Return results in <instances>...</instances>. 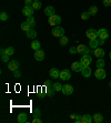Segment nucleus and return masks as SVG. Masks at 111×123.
<instances>
[{
	"instance_id": "32",
	"label": "nucleus",
	"mask_w": 111,
	"mask_h": 123,
	"mask_svg": "<svg viewBox=\"0 0 111 123\" xmlns=\"http://www.w3.org/2000/svg\"><path fill=\"white\" fill-rule=\"evenodd\" d=\"M9 19V14L7 13V12L2 11L1 13H0V20L1 21H7Z\"/></svg>"
},
{
	"instance_id": "16",
	"label": "nucleus",
	"mask_w": 111,
	"mask_h": 123,
	"mask_svg": "<svg viewBox=\"0 0 111 123\" xmlns=\"http://www.w3.org/2000/svg\"><path fill=\"white\" fill-rule=\"evenodd\" d=\"M54 13H56V9H54V7H52V6L46 7V9H45V14H46V16L50 17V16H52V14H54Z\"/></svg>"
},
{
	"instance_id": "23",
	"label": "nucleus",
	"mask_w": 111,
	"mask_h": 123,
	"mask_svg": "<svg viewBox=\"0 0 111 123\" xmlns=\"http://www.w3.org/2000/svg\"><path fill=\"white\" fill-rule=\"evenodd\" d=\"M89 47L91 49H96L99 47V40L98 39H93V40H90L89 41Z\"/></svg>"
},
{
	"instance_id": "9",
	"label": "nucleus",
	"mask_w": 111,
	"mask_h": 123,
	"mask_svg": "<svg viewBox=\"0 0 111 123\" xmlns=\"http://www.w3.org/2000/svg\"><path fill=\"white\" fill-rule=\"evenodd\" d=\"M33 11L34 9L32 8V6H25L22 9V14L26 17H30V16H33Z\"/></svg>"
},
{
	"instance_id": "17",
	"label": "nucleus",
	"mask_w": 111,
	"mask_h": 123,
	"mask_svg": "<svg viewBox=\"0 0 111 123\" xmlns=\"http://www.w3.org/2000/svg\"><path fill=\"white\" fill-rule=\"evenodd\" d=\"M27 120H28V114L27 113H20L17 117L18 123H25V122H27Z\"/></svg>"
},
{
	"instance_id": "39",
	"label": "nucleus",
	"mask_w": 111,
	"mask_h": 123,
	"mask_svg": "<svg viewBox=\"0 0 111 123\" xmlns=\"http://www.w3.org/2000/svg\"><path fill=\"white\" fill-rule=\"evenodd\" d=\"M102 3L104 7H110L111 6V0H103Z\"/></svg>"
},
{
	"instance_id": "10",
	"label": "nucleus",
	"mask_w": 111,
	"mask_h": 123,
	"mask_svg": "<svg viewBox=\"0 0 111 123\" xmlns=\"http://www.w3.org/2000/svg\"><path fill=\"white\" fill-rule=\"evenodd\" d=\"M82 64H81V62L80 61H76V62H72L71 64V70L74 72H81L82 71Z\"/></svg>"
},
{
	"instance_id": "3",
	"label": "nucleus",
	"mask_w": 111,
	"mask_h": 123,
	"mask_svg": "<svg viewBox=\"0 0 111 123\" xmlns=\"http://www.w3.org/2000/svg\"><path fill=\"white\" fill-rule=\"evenodd\" d=\"M51 33L53 37H57V38H60L62 37V36H65V29L62 28V27H54L53 29L51 30Z\"/></svg>"
},
{
	"instance_id": "27",
	"label": "nucleus",
	"mask_w": 111,
	"mask_h": 123,
	"mask_svg": "<svg viewBox=\"0 0 111 123\" xmlns=\"http://www.w3.org/2000/svg\"><path fill=\"white\" fill-rule=\"evenodd\" d=\"M32 8L34 9V10H39V9H41V2H40L39 0H33V2H32Z\"/></svg>"
},
{
	"instance_id": "38",
	"label": "nucleus",
	"mask_w": 111,
	"mask_h": 123,
	"mask_svg": "<svg viewBox=\"0 0 111 123\" xmlns=\"http://www.w3.org/2000/svg\"><path fill=\"white\" fill-rule=\"evenodd\" d=\"M12 73H13V77L14 78H20V77H21V72H20L19 70H16V71H13Z\"/></svg>"
},
{
	"instance_id": "4",
	"label": "nucleus",
	"mask_w": 111,
	"mask_h": 123,
	"mask_svg": "<svg viewBox=\"0 0 111 123\" xmlns=\"http://www.w3.org/2000/svg\"><path fill=\"white\" fill-rule=\"evenodd\" d=\"M90 49H91L90 47H87V46H85V44H78L77 52L79 55H89V53H90Z\"/></svg>"
},
{
	"instance_id": "19",
	"label": "nucleus",
	"mask_w": 111,
	"mask_h": 123,
	"mask_svg": "<svg viewBox=\"0 0 111 123\" xmlns=\"http://www.w3.org/2000/svg\"><path fill=\"white\" fill-rule=\"evenodd\" d=\"M26 33H27V37H28L29 39H32V40H33L34 38L37 37V31H36L33 28H31L30 30H28Z\"/></svg>"
},
{
	"instance_id": "40",
	"label": "nucleus",
	"mask_w": 111,
	"mask_h": 123,
	"mask_svg": "<svg viewBox=\"0 0 111 123\" xmlns=\"http://www.w3.org/2000/svg\"><path fill=\"white\" fill-rule=\"evenodd\" d=\"M81 119H82V115L77 114V117H76V119H74V122L76 123H81Z\"/></svg>"
},
{
	"instance_id": "11",
	"label": "nucleus",
	"mask_w": 111,
	"mask_h": 123,
	"mask_svg": "<svg viewBox=\"0 0 111 123\" xmlns=\"http://www.w3.org/2000/svg\"><path fill=\"white\" fill-rule=\"evenodd\" d=\"M70 78H71V72L69 71V70H67V69H65V70H62V71L60 72V79L61 80L67 81Z\"/></svg>"
},
{
	"instance_id": "7",
	"label": "nucleus",
	"mask_w": 111,
	"mask_h": 123,
	"mask_svg": "<svg viewBox=\"0 0 111 123\" xmlns=\"http://www.w3.org/2000/svg\"><path fill=\"white\" fill-rule=\"evenodd\" d=\"M98 38L99 39H103V40H107L109 38V32L107 29L104 28H101L98 30Z\"/></svg>"
},
{
	"instance_id": "42",
	"label": "nucleus",
	"mask_w": 111,
	"mask_h": 123,
	"mask_svg": "<svg viewBox=\"0 0 111 123\" xmlns=\"http://www.w3.org/2000/svg\"><path fill=\"white\" fill-rule=\"evenodd\" d=\"M33 0H25V6H31Z\"/></svg>"
},
{
	"instance_id": "22",
	"label": "nucleus",
	"mask_w": 111,
	"mask_h": 123,
	"mask_svg": "<svg viewBox=\"0 0 111 123\" xmlns=\"http://www.w3.org/2000/svg\"><path fill=\"white\" fill-rule=\"evenodd\" d=\"M40 47H41V44H40V41L33 40V41L31 42V49H32V50H34V51H37V50H40Z\"/></svg>"
},
{
	"instance_id": "25",
	"label": "nucleus",
	"mask_w": 111,
	"mask_h": 123,
	"mask_svg": "<svg viewBox=\"0 0 111 123\" xmlns=\"http://www.w3.org/2000/svg\"><path fill=\"white\" fill-rule=\"evenodd\" d=\"M59 43L61 44V46H67V44L69 43V38L65 37V36H62V37H60Z\"/></svg>"
},
{
	"instance_id": "2",
	"label": "nucleus",
	"mask_w": 111,
	"mask_h": 123,
	"mask_svg": "<svg viewBox=\"0 0 111 123\" xmlns=\"http://www.w3.org/2000/svg\"><path fill=\"white\" fill-rule=\"evenodd\" d=\"M80 62H81V64H82L83 68H85V67H90V64H91V62H92L91 55H82V58L80 59Z\"/></svg>"
},
{
	"instance_id": "14",
	"label": "nucleus",
	"mask_w": 111,
	"mask_h": 123,
	"mask_svg": "<svg viewBox=\"0 0 111 123\" xmlns=\"http://www.w3.org/2000/svg\"><path fill=\"white\" fill-rule=\"evenodd\" d=\"M104 50H103L102 48H100V47H98V48L93 49V55H96L97 58H103L104 57Z\"/></svg>"
},
{
	"instance_id": "34",
	"label": "nucleus",
	"mask_w": 111,
	"mask_h": 123,
	"mask_svg": "<svg viewBox=\"0 0 111 123\" xmlns=\"http://www.w3.org/2000/svg\"><path fill=\"white\" fill-rule=\"evenodd\" d=\"M6 55H14V48L13 47H8V48L6 49Z\"/></svg>"
},
{
	"instance_id": "46",
	"label": "nucleus",
	"mask_w": 111,
	"mask_h": 123,
	"mask_svg": "<svg viewBox=\"0 0 111 123\" xmlns=\"http://www.w3.org/2000/svg\"><path fill=\"white\" fill-rule=\"evenodd\" d=\"M76 117H77V114H71V115H70V119H71V120H74V119H76Z\"/></svg>"
},
{
	"instance_id": "33",
	"label": "nucleus",
	"mask_w": 111,
	"mask_h": 123,
	"mask_svg": "<svg viewBox=\"0 0 111 123\" xmlns=\"http://www.w3.org/2000/svg\"><path fill=\"white\" fill-rule=\"evenodd\" d=\"M90 17H91V14L89 13V11H85L81 13V19H82V20H88Z\"/></svg>"
},
{
	"instance_id": "15",
	"label": "nucleus",
	"mask_w": 111,
	"mask_h": 123,
	"mask_svg": "<svg viewBox=\"0 0 111 123\" xmlns=\"http://www.w3.org/2000/svg\"><path fill=\"white\" fill-rule=\"evenodd\" d=\"M34 59L37 61H42L45 59V52L42 50H37L34 51Z\"/></svg>"
},
{
	"instance_id": "47",
	"label": "nucleus",
	"mask_w": 111,
	"mask_h": 123,
	"mask_svg": "<svg viewBox=\"0 0 111 123\" xmlns=\"http://www.w3.org/2000/svg\"><path fill=\"white\" fill-rule=\"evenodd\" d=\"M109 58H110V60H111V51H110V53H109Z\"/></svg>"
},
{
	"instance_id": "21",
	"label": "nucleus",
	"mask_w": 111,
	"mask_h": 123,
	"mask_svg": "<svg viewBox=\"0 0 111 123\" xmlns=\"http://www.w3.org/2000/svg\"><path fill=\"white\" fill-rule=\"evenodd\" d=\"M92 121H93V119H92L91 115H89V114L82 115V119H81V123H91Z\"/></svg>"
},
{
	"instance_id": "1",
	"label": "nucleus",
	"mask_w": 111,
	"mask_h": 123,
	"mask_svg": "<svg viewBox=\"0 0 111 123\" xmlns=\"http://www.w3.org/2000/svg\"><path fill=\"white\" fill-rule=\"evenodd\" d=\"M61 21H62L61 17L58 16V14H56V13L52 14V16H50V17L48 18V23L50 25V26H52V27L59 26L60 23H61Z\"/></svg>"
},
{
	"instance_id": "26",
	"label": "nucleus",
	"mask_w": 111,
	"mask_h": 123,
	"mask_svg": "<svg viewBox=\"0 0 111 123\" xmlns=\"http://www.w3.org/2000/svg\"><path fill=\"white\" fill-rule=\"evenodd\" d=\"M52 88L56 90V92H59V91H62L63 86L62 84H60L59 82H54V83H52Z\"/></svg>"
},
{
	"instance_id": "36",
	"label": "nucleus",
	"mask_w": 111,
	"mask_h": 123,
	"mask_svg": "<svg viewBox=\"0 0 111 123\" xmlns=\"http://www.w3.org/2000/svg\"><path fill=\"white\" fill-rule=\"evenodd\" d=\"M9 57L8 55H1V61L2 62H9Z\"/></svg>"
},
{
	"instance_id": "24",
	"label": "nucleus",
	"mask_w": 111,
	"mask_h": 123,
	"mask_svg": "<svg viewBox=\"0 0 111 123\" xmlns=\"http://www.w3.org/2000/svg\"><path fill=\"white\" fill-rule=\"evenodd\" d=\"M27 22L29 23V26L31 27V28H33V27H36V19L33 18V16H30V17H27Z\"/></svg>"
},
{
	"instance_id": "6",
	"label": "nucleus",
	"mask_w": 111,
	"mask_h": 123,
	"mask_svg": "<svg viewBox=\"0 0 111 123\" xmlns=\"http://www.w3.org/2000/svg\"><path fill=\"white\" fill-rule=\"evenodd\" d=\"M85 36L89 40H93V39H97L98 38V31L96 29H88L87 32H85Z\"/></svg>"
},
{
	"instance_id": "28",
	"label": "nucleus",
	"mask_w": 111,
	"mask_h": 123,
	"mask_svg": "<svg viewBox=\"0 0 111 123\" xmlns=\"http://www.w3.org/2000/svg\"><path fill=\"white\" fill-rule=\"evenodd\" d=\"M20 28H21V30H22V31H28V30H30V29H31V27L29 26V23L27 22V21H25V22H22L21 23V25H20Z\"/></svg>"
},
{
	"instance_id": "41",
	"label": "nucleus",
	"mask_w": 111,
	"mask_h": 123,
	"mask_svg": "<svg viewBox=\"0 0 111 123\" xmlns=\"http://www.w3.org/2000/svg\"><path fill=\"white\" fill-rule=\"evenodd\" d=\"M32 123H42V120H41L40 117H33Z\"/></svg>"
},
{
	"instance_id": "13",
	"label": "nucleus",
	"mask_w": 111,
	"mask_h": 123,
	"mask_svg": "<svg viewBox=\"0 0 111 123\" xmlns=\"http://www.w3.org/2000/svg\"><path fill=\"white\" fill-rule=\"evenodd\" d=\"M49 74H50V77H51L52 79H59L60 78V71L57 68H52V69H50Z\"/></svg>"
},
{
	"instance_id": "30",
	"label": "nucleus",
	"mask_w": 111,
	"mask_h": 123,
	"mask_svg": "<svg viewBox=\"0 0 111 123\" xmlns=\"http://www.w3.org/2000/svg\"><path fill=\"white\" fill-rule=\"evenodd\" d=\"M46 91H47V94L50 95V97H53L54 93H56V90L52 88V86H47V88H46Z\"/></svg>"
},
{
	"instance_id": "44",
	"label": "nucleus",
	"mask_w": 111,
	"mask_h": 123,
	"mask_svg": "<svg viewBox=\"0 0 111 123\" xmlns=\"http://www.w3.org/2000/svg\"><path fill=\"white\" fill-rule=\"evenodd\" d=\"M0 53H1V55H6V49L1 48V49H0Z\"/></svg>"
},
{
	"instance_id": "37",
	"label": "nucleus",
	"mask_w": 111,
	"mask_h": 123,
	"mask_svg": "<svg viewBox=\"0 0 111 123\" xmlns=\"http://www.w3.org/2000/svg\"><path fill=\"white\" fill-rule=\"evenodd\" d=\"M69 52H70L71 55H76V53H78L77 52V47H71V48L69 49Z\"/></svg>"
},
{
	"instance_id": "12",
	"label": "nucleus",
	"mask_w": 111,
	"mask_h": 123,
	"mask_svg": "<svg viewBox=\"0 0 111 123\" xmlns=\"http://www.w3.org/2000/svg\"><path fill=\"white\" fill-rule=\"evenodd\" d=\"M72 92H73V86L71 84H65L63 86L62 88V93L65 95H69V94H72Z\"/></svg>"
},
{
	"instance_id": "31",
	"label": "nucleus",
	"mask_w": 111,
	"mask_h": 123,
	"mask_svg": "<svg viewBox=\"0 0 111 123\" xmlns=\"http://www.w3.org/2000/svg\"><path fill=\"white\" fill-rule=\"evenodd\" d=\"M88 11H89V13L91 14V16H96V13L98 12V8L96 6H91L90 8H89Z\"/></svg>"
},
{
	"instance_id": "35",
	"label": "nucleus",
	"mask_w": 111,
	"mask_h": 123,
	"mask_svg": "<svg viewBox=\"0 0 111 123\" xmlns=\"http://www.w3.org/2000/svg\"><path fill=\"white\" fill-rule=\"evenodd\" d=\"M32 113H33V117H41V111H40L38 108H36V109L33 110V112H32Z\"/></svg>"
},
{
	"instance_id": "18",
	"label": "nucleus",
	"mask_w": 111,
	"mask_h": 123,
	"mask_svg": "<svg viewBox=\"0 0 111 123\" xmlns=\"http://www.w3.org/2000/svg\"><path fill=\"white\" fill-rule=\"evenodd\" d=\"M92 119H93V122L101 123L103 121V115L101 114V113H94L93 117H92Z\"/></svg>"
},
{
	"instance_id": "5",
	"label": "nucleus",
	"mask_w": 111,
	"mask_h": 123,
	"mask_svg": "<svg viewBox=\"0 0 111 123\" xmlns=\"http://www.w3.org/2000/svg\"><path fill=\"white\" fill-rule=\"evenodd\" d=\"M94 77L97 78L98 80H103L105 77H107V73H105L104 69L103 68H97L96 72H94Z\"/></svg>"
},
{
	"instance_id": "45",
	"label": "nucleus",
	"mask_w": 111,
	"mask_h": 123,
	"mask_svg": "<svg viewBox=\"0 0 111 123\" xmlns=\"http://www.w3.org/2000/svg\"><path fill=\"white\" fill-rule=\"evenodd\" d=\"M99 40V46H102V44H104V40L103 39H98Z\"/></svg>"
},
{
	"instance_id": "8",
	"label": "nucleus",
	"mask_w": 111,
	"mask_h": 123,
	"mask_svg": "<svg viewBox=\"0 0 111 123\" xmlns=\"http://www.w3.org/2000/svg\"><path fill=\"white\" fill-rule=\"evenodd\" d=\"M19 67H20L19 61H17V60H11V61H9L8 62V69L12 72L16 71V70H18Z\"/></svg>"
},
{
	"instance_id": "29",
	"label": "nucleus",
	"mask_w": 111,
	"mask_h": 123,
	"mask_svg": "<svg viewBox=\"0 0 111 123\" xmlns=\"http://www.w3.org/2000/svg\"><path fill=\"white\" fill-rule=\"evenodd\" d=\"M104 64H105V61L103 60L102 58H99L98 61L96 62V67L97 68H104Z\"/></svg>"
},
{
	"instance_id": "48",
	"label": "nucleus",
	"mask_w": 111,
	"mask_h": 123,
	"mask_svg": "<svg viewBox=\"0 0 111 123\" xmlns=\"http://www.w3.org/2000/svg\"><path fill=\"white\" fill-rule=\"evenodd\" d=\"M109 86H110V88H111V82H110V83H109Z\"/></svg>"
},
{
	"instance_id": "43",
	"label": "nucleus",
	"mask_w": 111,
	"mask_h": 123,
	"mask_svg": "<svg viewBox=\"0 0 111 123\" xmlns=\"http://www.w3.org/2000/svg\"><path fill=\"white\" fill-rule=\"evenodd\" d=\"M43 86H45L47 88V86H51L52 84H51V82H50V81H46V82L43 83Z\"/></svg>"
},
{
	"instance_id": "20",
	"label": "nucleus",
	"mask_w": 111,
	"mask_h": 123,
	"mask_svg": "<svg viewBox=\"0 0 111 123\" xmlns=\"http://www.w3.org/2000/svg\"><path fill=\"white\" fill-rule=\"evenodd\" d=\"M81 73H82V75L85 78H89L91 75V68H90V67H85V68L82 69Z\"/></svg>"
}]
</instances>
